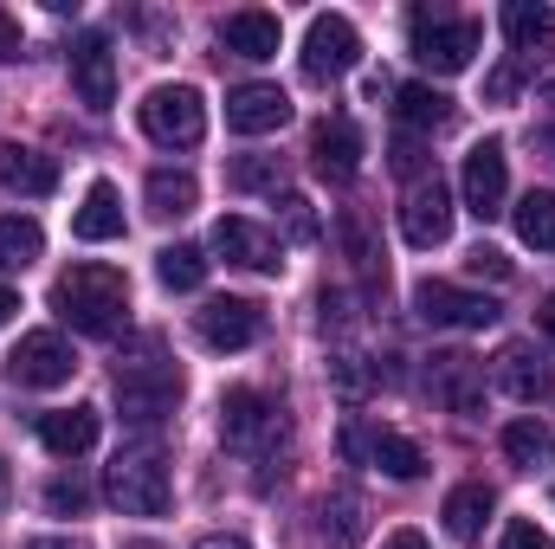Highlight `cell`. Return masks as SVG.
I'll use <instances>...</instances> for the list:
<instances>
[{"label": "cell", "mask_w": 555, "mask_h": 549, "mask_svg": "<svg viewBox=\"0 0 555 549\" xmlns=\"http://www.w3.org/2000/svg\"><path fill=\"white\" fill-rule=\"evenodd\" d=\"M72 233H78V240H91V246H104V240H124V194H117L111 181H91L85 207L72 214Z\"/></svg>", "instance_id": "cb8c5ba5"}, {"label": "cell", "mask_w": 555, "mask_h": 549, "mask_svg": "<svg viewBox=\"0 0 555 549\" xmlns=\"http://www.w3.org/2000/svg\"><path fill=\"white\" fill-rule=\"evenodd\" d=\"M362 531H369L362 498H356V491H330V498H323V544L330 549H356L362 544Z\"/></svg>", "instance_id": "83f0119b"}, {"label": "cell", "mask_w": 555, "mask_h": 549, "mask_svg": "<svg viewBox=\"0 0 555 549\" xmlns=\"http://www.w3.org/2000/svg\"><path fill=\"white\" fill-rule=\"evenodd\" d=\"M7 491H13V478H7V465H0V505H7Z\"/></svg>", "instance_id": "7dc6e473"}, {"label": "cell", "mask_w": 555, "mask_h": 549, "mask_svg": "<svg viewBox=\"0 0 555 549\" xmlns=\"http://www.w3.org/2000/svg\"><path fill=\"white\" fill-rule=\"evenodd\" d=\"M465 272H472V278H491V284H504V278H511V259H504L498 246H472V253H465Z\"/></svg>", "instance_id": "74e56055"}, {"label": "cell", "mask_w": 555, "mask_h": 549, "mask_svg": "<svg viewBox=\"0 0 555 549\" xmlns=\"http://www.w3.org/2000/svg\"><path fill=\"white\" fill-rule=\"evenodd\" d=\"M504 39L517 46V59L537 65V59L555 46V13L543 7V0H511V7H504Z\"/></svg>", "instance_id": "603a6c76"}, {"label": "cell", "mask_w": 555, "mask_h": 549, "mask_svg": "<svg viewBox=\"0 0 555 549\" xmlns=\"http://www.w3.org/2000/svg\"><path fill=\"white\" fill-rule=\"evenodd\" d=\"M0 59H20V20L0 7Z\"/></svg>", "instance_id": "60d3db41"}, {"label": "cell", "mask_w": 555, "mask_h": 549, "mask_svg": "<svg viewBox=\"0 0 555 549\" xmlns=\"http://www.w3.org/2000/svg\"><path fill=\"white\" fill-rule=\"evenodd\" d=\"M194 549H246V544H240V537H201Z\"/></svg>", "instance_id": "bcb514c9"}, {"label": "cell", "mask_w": 555, "mask_h": 549, "mask_svg": "<svg viewBox=\"0 0 555 549\" xmlns=\"http://www.w3.org/2000/svg\"><path fill=\"white\" fill-rule=\"evenodd\" d=\"M0 188H7V194H26V201H46V194L59 188V162L39 155V149L0 142Z\"/></svg>", "instance_id": "44dd1931"}, {"label": "cell", "mask_w": 555, "mask_h": 549, "mask_svg": "<svg viewBox=\"0 0 555 549\" xmlns=\"http://www.w3.org/2000/svg\"><path fill=\"white\" fill-rule=\"evenodd\" d=\"M530 72H537V65H530V59H517V52H511V59H504V65H498V72H491V78H485V98H491V104H511V98H517V91H524V85H530Z\"/></svg>", "instance_id": "836d02e7"}, {"label": "cell", "mask_w": 555, "mask_h": 549, "mask_svg": "<svg viewBox=\"0 0 555 549\" xmlns=\"http://www.w3.org/2000/svg\"><path fill=\"white\" fill-rule=\"evenodd\" d=\"M343 246H349V259H356L362 272L375 278V266H382V253H375V240H369V227H362V214H343Z\"/></svg>", "instance_id": "d590c367"}, {"label": "cell", "mask_w": 555, "mask_h": 549, "mask_svg": "<svg viewBox=\"0 0 555 549\" xmlns=\"http://www.w3.org/2000/svg\"><path fill=\"white\" fill-rule=\"evenodd\" d=\"M194 330H201L207 349H253L259 330H266V310L246 304V297H214V304L194 310Z\"/></svg>", "instance_id": "4fadbf2b"}, {"label": "cell", "mask_w": 555, "mask_h": 549, "mask_svg": "<svg viewBox=\"0 0 555 549\" xmlns=\"http://www.w3.org/2000/svg\"><path fill=\"white\" fill-rule=\"evenodd\" d=\"M85 505H91L85 478H52V485H46V511H52V518H78Z\"/></svg>", "instance_id": "e575fe53"}, {"label": "cell", "mask_w": 555, "mask_h": 549, "mask_svg": "<svg viewBox=\"0 0 555 549\" xmlns=\"http://www.w3.org/2000/svg\"><path fill=\"white\" fill-rule=\"evenodd\" d=\"M214 253H220L227 266H240V272H278V266H284V240L266 233L259 220H240V214H227V220L214 227Z\"/></svg>", "instance_id": "5bb4252c"}, {"label": "cell", "mask_w": 555, "mask_h": 549, "mask_svg": "<svg viewBox=\"0 0 555 549\" xmlns=\"http://www.w3.org/2000/svg\"><path fill=\"white\" fill-rule=\"evenodd\" d=\"M39 253H46V233H39V220H26V214H7V220H0V272H26Z\"/></svg>", "instance_id": "f546056e"}, {"label": "cell", "mask_w": 555, "mask_h": 549, "mask_svg": "<svg viewBox=\"0 0 555 549\" xmlns=\"http://www.w3.org/2000/svg\"><path fill=\"white\" fill-rule=\"evenodd\" d=\"M117 408L124 420H137V426H155V420H168L175 401H181V369L175 362H162V356H137V362H117Z\"/></svg>", "instance_id": "3957f363"}, {"label": "cell", "mask_w": 555, "mask_h": 549, "mask_svg": "<svg viewBox=\"0 0 555 549\" xmlns=\"http://www.w3.org/2000/svg\"><path fill=\"white\" fill-rule=\"evenodd\" d=\"M330 375H336V388H349V395H362V388H369V369H362V356H349V349L330 362Z\"/></svg>", "instance_id": "f35d334b"}, {"label": "cell", "mask_w": 555, "mask_h": 549, "mask_svg": "<svg viewBox=\"0 0 555 549\" xmlns=\"http://www.w3.org/2000/svg\"><path fill=\"white\" fill-rule=\"evenodd\" d=\"M343 452H349V459H375L388 478H420V472H426V452H420L408 433H395V426H375V433L349 426V433H343Z\"/></svg>", "instance_id": "2e32d148"}, {"label": "cell", "mask_w": 555, "mask_h": 549, "mask_svg": "<svg viewBox=\"0 0 555 549\" xmlns=\"http://www.w3.org/2000/svg\"><path fill=\"white\" fill-rule=\"evenodd\" d=\"M550 98H555V85H550Z\"/></svg>", "instance_id": "681fc988"}, {"label": "cell", "mask_w": 555, "mask_h": 549, "mask_svg": "<svg viewBox=\"0 0 555 549\" xmlns=\"http://www.w3.org/2000/svg\"><path fill=\"white\" fill-rule=\"evenodd\" d=\"M504 188H511V162H504V142H478L465 155V175H459V194L478 220H498L504 214Z\"/></svg>", "instance_id": "7c38bea8"}, {"label": "cell", "mask_w": 555, "mask_h": 549, "mask_svg": "<svg viewBox=\"0 0 555 549\" xmlns=\"http://www.w3.org/2000/svg\"><path fill=\"white\" fill-rule=\"evenodd\" d=\"M72 85H78V104L85 111H111L117 104V52L104 33H85L72 46Z\"/></svg>", "instance_id": "9a60e30c"}, {"label": "cell", "mask_w": 555, "mask_h": 549, "mask_svg": "<svg viewBox=\"0 0 555 549\" xmlns=\"http://www.w3.org/2000/svg\"><path fill=\"white\" fill-rule=\"evenodd\" d=\"M52 310L72 330H85V336H117L130 323V278L117 272V266L85 259V266H72L52 284Z\"/></svg>", "instance_id": "6da1fadb"}, {"label": "cell", "mask_w": 555, "mask_h": 549, "mask_svg": "<svg viewBox=\"0 0 555 549\" xmlns=\"http://www.w3.org/2000/svg\"><path fill=\"white\" fill-rule=\"evenodd\" d=\"M137 117L149 130V142H162V149H194L207 137V104H201L194 85H155L137 104Z\"/></svg>", "instance_id": "277c9868"}, {"label": "cell", "mask_w": 555, "mask_h": 549, "mask_svg": "<svg viewBox=\"0 0 555 549\" xmlns=\"http://www.w3.org/2000/svg\"><path fill=\"white\" fill-rule=\"evenodd\" d=\"M517 240L537 246V253H550L555 246V194L550 188H530V194L517 201Z\"/></svg>", "instance_id": "4dcf8cb0"}, {"label": "cell", "mask_w": 555, "mask_h": 549, "mask_svg": "<svg viewBox=\"0 0 555 549\" xmlns=\"http://www.w3.org/2000/svg\"><path fill=\"white\" fill-rule=\"evenodd\" d=\"M491 511H498V498H491V485H459V491H446V537L452 544H478L485 537V524H491Z\"/></svg>", "instance_id": "d4e9b609"}, {"label": "cell", "mask_w": 555, "mask_h": 549, "mask_svg": "<svg viewBox=\"0 0 555 549\" xmlns=\"http://www.w3.org/2000/svg\"><path fill=\"white\" fill-rule=\"evenodd\" d=\"M227 181H233L240 194H278V188H284V162H278V155H240V162L227 168Z\"/></svg>", "instance_id": "d6a6232c"}, {"label": "cell", "mask_w": 555, "mask_h": 549, "mask_svg": "<svg viewBox=\"0 0 555 549\" xmlns=\"http://www.w3.org/2000/svg\"><path fill=\"white\" fill-rule=\"evenodd\" d=\"M278 433H284V420L259 388H227L220 395V439L233 452H266V446H278Z\"/></svg>", "instance_id": "ba28073f"}, {"label": "cell", "mask_w": 555, "mask_h": 549, "mask_svg": "<svg viewBox=\"0 0 555 549\" xmlns=\"http://www.w3.org/2000/svg\"><path fill=\"white\" fill-rule=\"evenodd\" d=\"M382 549H426V537H420V531H395Z\"/></svg>", "instance_id": "7bdbcfd3"}, {"label": "cell", "mask_w": 555, "mask_h": 549, "mask_svg": "<svg viewBox=\"0 0 555 549\" xmlns=\"http://www.w3.org/2000/svg\"><path fill=\"white\" fill-rule=\"evenodd\" d=\"M485 46V26L478 20H452V13H414V59L426 72H439V78H452V72H465L472 65V52Z\"/></svg>", "instance_id": "5b68a950"}, {"label": "cell", "mask_w": 555, "mask_h": 549, "mask_svg": "<svg viewBox=\"0 0 555 549\" xmlns=\"http://www.w3.org/2000/svg\"><path fill=\"white\" fill-rule=\"evenodd\" d=\"M13 310H20V291H7V284H0V330H7V317H13Z\"/></svg>", "instance_id": "ee69618b"}, {"label": "cell", "mask_w": 555, "mask_h": 549, "mask_svg": "<svg viewBox=\"0 0 555 549\" xmlns=\"http://www.w3.org/2000/svg\"><path fill=\"white\" fill-rule=\"evenodd\" d=\"M104 491H111V505H117L124 518H162L168 498H175V478H168V452H162V439H130V446L111 459Z\"/></svg>", "instance_id": "7a4b0ae2"}, {"label": "cell", "mask_w": 555, "mask_h": 549, "mask_svg": "<svg viewBox=\"0 0 555 549\" xmlns=\"http://www.w3.org/2000/svg\"><path fill=\"white\" fill-rule=\"evenodd\" d=\"M284 233H291V240H304V246L317 240V214H310V201H304V194H284Z\"/></svg>", "instance_id": "8d00e7d4"}, {"label": "cell", "mask_w": 555, "mask_h": 549, "mask_svg": "<svg viewBox=\"0 0 555 549\" xmlns=\"http://www.w3.org/2000/svg\"><path fill=\"white\" fill-rule=\"evenodd\" d=\"M446 233H452V188L439 175L408 181V194H401V240L433 253V246H446Z\"/></svg>", "instance_id": "9c48e42d"}, {"label": "cell", "mask_w": 555, "mask_h": 549, "mask_svg": "<svg viewBox=\"0 0 555 549\" xmlns=\"http://www.w3.org/2000/svg\"><path fill=\"white\" fill-rule=\"evenodd\" d=\"M291 124V98L278 85H233L227 91V130L240 137H272Z\"/></svg>", "instance_id": "e0dca14e"}, {"label": "cell", "mask_w": 555, "mask_h": 549, "mask_svg": "<svg viewBox=\"0 0 555 549\" xmlns=\"http://www.w3.org/2000/svg\"><path fill=\"white\" fill-rule=\"evenodd\" d=\"M537 323H543V336H550V343H555V297H550V304H543V310H537Z\"/></svg>", "instance_id": "f6af8a7d"}, {"label": "cell", "mask_w": 555, "mask_h": 549, "mask_svg": "<svg viewBox=\"0 0 555 549\" xmlns=\"http://www.w3.org/2000/svg\"><path fill=\"white\" fill-rule=\"evenodd\" d=\"M395 111H401L408 130H446V124H452V98L433 91V85H401V91H395Z\"/></svg>", "instance_id": "f1b7e54d"}, {"label": "cell", "mask_w": 555, "mask_h": 549, "mask_svg": "<svg viewBox=\"0 0 555 549\" xmlns=\"http://www.w3.org/2000/svg\"><path fill=\"white\" fill-rule=\"evenodd\" d=\"M504 549H555V544H550V531H537V524H511Z\"/></svg>", "instance_id": "ab89813d"}, {"label": "cell", "mask_w": 555, "mask_h": 549, "mask_svg": "<svg viewBox=\"0 0 555 549\" xmlns=\"http://www.w3.org/2000/svg\"><path fill=\"white\" fill-rule=\"evenodd\" d=\"M39 446L52 459H78L98 446V408H59V413H39Z\"/></svg>", "instance_id": "7402d4cb"}, {"label": "cell", "mask_w": 555, "mask_h": 549, "mask_svg": "<svg viewBox=\"0 0 555 549\" xmlns=\"http://www.w3.org/2000/svg\"><path fill=\"white\" fill-rule=\"evenodd\" d=\"M491 375H498V388H504L511 401H524V408H530V401H543V395L555 388L550 362H543V356H537L530 343H511V349H504V356L491 362Z\"/></svg>", "instance_id": "ffe728a7"}, {"label": "cell", "mask_w": 555, "mask_h": 549, "mask_svg": "<svg viewBox=\"0 0 555 549\" xmlns=\"http://www.w3.org/2000/svg\"><path fill=\"white\" fill-rule=\"evenodd\" d=\"M124 549H162V544H155V537H137V544H124Z\"/></svg>", "instance_id": "c3c4849f"}, {"label": "cell", "mask_w": 555, "mask_h": 549, "mask_svg": "<svg viewBox=\"0 0 555 549\" xmlns=\"http://www.w3.org/2000/svg\"><path fill=\"white\" fill-rule=\"evenodd\" d=\"M155 278H162L168 291H201V284H207V253H201V246H162V253H155Z\"/></svg>", "instance_id": "1f68e13d"}, {"label": "cell", "mask_w": 555, "mask_h": 549, "mask_svg": "<svg viewBox=\"0 0 555 549\" xmlns=\"http://www.w3.org/2000/svg\"><path fill=\"white\" fill-rule=\"evenodd\" d=\"M278 39H284V26H278V13H266V7H246V13H227L220 20V46L233 59L266 65V59H278Z\"/></svg>", "instance_id": "ac0fdd59"}, {"label": "cell", "mask_w": 555, "mask_h": 549, "mask_svg": "<svg viewBox=\"0 0 555 549\" xmlns=\"http://www.w3.org/2000/svg\"><path fill=\"white\" fill-rule=\"evenodd\" d=\"M414 310H420V323H433V330H491L498 323V297L446 284V278L414 284Z\"/></svg>", "instance_id": "52a82bcc"}, {"label": "cell", "mask_w": 555, "mask_h": 549, "mask_svg": "<svg viewBox=\"0 0 555 549\" xmlns=\"http://www.w3.org/2000/svg\"><path fill=\"white\" fill-rule=\"evenodd\" d=\"M72 369H78V362H72V349H65L59 330H33V336H20V349L7 356L13 388H65Z\"/></svg>", "instance_id": "30bf717a"}, {"label": "cell", "mask_w": 555, "mask_h": 549, "mask_svg": "<svg viewBox=\"0 0 555 549\" xmlns=\"http://www.w3.org/2000/svg\"><path fill=\"white\" fill-rule=\"evenodd\" d=\"M26 549H91L85 537H33Z\"/></svg>", "instance_id": "b9f144b4"}, {"label": "cell", "mask_w": 555, "mask_h": 549, "mask_svg": "<svg viewBox=\"0 0 555 549\" xmlns=\"http://www.w3.org/2000/svg\"><path fill=\"white\" fill-rule=\"evenodd\" d=\"M142 194H149V214H155V220H181V214H194L201 181H194L188 168H155V175L142 181Z\"/></svg>", "instance_id": "4316f807"}, {"label": "cell", "mask_w": 555, "mask_h": 549, "mask_svg": "<svg viewBox=\"0 0 555 549\" xmlns=\"http://www.w3.org/2000/svg\"><path fill=\"white\" fill-rule=\"evenodd\" d=\"M362 65V33L343 20V13H317L310 33H304V78L310 85H336Z\"/></svg>", "instance_id": "8992f818"}, {"label": "cell", "mask_w": 555, "mask_h": 549, "mask_svg": "<svg viewBox=\"0 0 555 549\" xmlns=\"http://www.w3.org/2000/svg\"><path fill=\"white\" fill-rule=\"evenodd\" d=\"M504 459H511L517 472H543V465H555V426L537 420V413L511 420V426H504Z\"/></svg>", "instance_id": "484cf974"}, {"label": "cell", "mask_w": 555, "mask_h": 549, "mask_svg": "<svg viewBox=\"0 0 555 549\" xmlns=\"http://www.w3.org/2000/svg\"><path fill=\"white\" fill-rule=\"evenodd\" d=\"M426 388H433V401H446L465 420H478V408H485V375H478V356H465V349H439L426 362Z\"/></svg>", "instance_id": "8fae6325"}, {"label": "cell", "mask_w": 555, "mask_h": 549, "mask_svg": "<svg viewBox=\"0 0 555 549\" xmlns=\"http://www.w3.org/2000/svg\"><path fill=\"white\" fill-rule=\"evenodd\" d=\"M310 155H317L323 181H356V168H362V130L349 117H323L317 137H310Z\"/></svg>", "instance_id": "d6986e66"}]
</instances>
